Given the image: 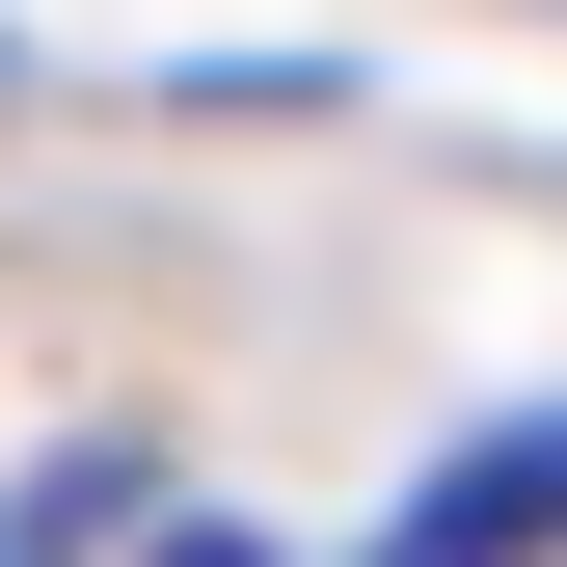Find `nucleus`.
<instances>
[{
  "label": "nucleus",
  "instance_id": "obj_1",
  "mask_svg": "<svg viewBox=\"0 0 567 567\" xmlns=\"http://www.w3.org/2000/svg\"><path fill=\"white\" fill-rule=\"evenodd\" d=\"M540 540H567V405H540V433H460V460L379 514V567H540Z\"/></svg>",
  "mask_w": 567,
  "mask_h": 567
},
{
  "label": "nucleus",
  "instance_id": "obj_2",
  "mask_svg": "<svg viewBox=\"0 0 567 567\" xmlns=\"http://www.w3.org/2000/svg\"><path fill=\"white\" fill-rule=\"evenodd\" d=\"M163 567H270V540H163Z\"/></svg>",
  "mask_w": 567,
  "mask_h": 567
}]
</instances>
